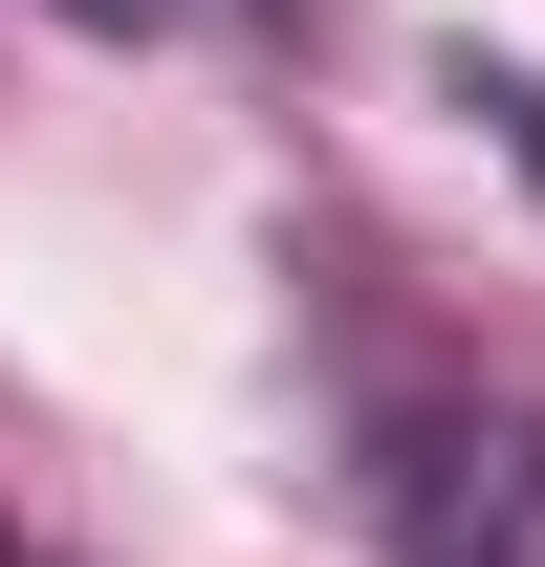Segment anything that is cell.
<instances>
[{
  "label": "cell",
  "mask_w": 545,
  "mask_h": 567,
  "mask_svg": "<svg viewBox=\"0 0 545 567\" xmlns=\"http://www.w3.org/2000/svg\"><path fill=\"white\" fill-rule=\"evenodd\" d=\"M393 567H545V393H459L393 436Z\"/></svg>",
  "instance_id": "obj_1"
},
{
  "label": "cell",
  "mask_w": 545,
  "mask_h": 567,
  "mask_svg": "<svg viewBox=\"0 0 545 567\" xmlns=\"http://www.w3.org/2000/svg\"><path fill=\"white\" fill-rule=\"evenodd\" d=\"M436 87H459V110H480V153H502V175L545 197V66H502V44H459Z\"/></svg>",
  "instance_id": "obj_2"
},
{
  "label": "cell",
  "mask_w": 545,
  "mask_h": 567,
  "mask_svg": "<svg viewBox=\"0 0 545 567\" xmlns=\"http://www.w3.org/2000/svg\"><path fill=\"white\" fill-rule=\"evenodd\" d=\"M66 22H110V44H153V22H197V0H66Z\"/></svg>",
  "instance_id": "obj_3"
},
{
  "label": "cell",
  "mask_w": 545,
  "mask_h": 567,
  "mask_svg": "<svg viewBox=\"0 0 545 567\" xmlns=\"http://www.w3.org/2000/svg\"><path fill=\"white\" fill-rule=\"evenodd\" d=\"M0 567H66V546H22V524H0Z\"/></svg>",
  "instance_id": "obj_4"
}]
</instances>
